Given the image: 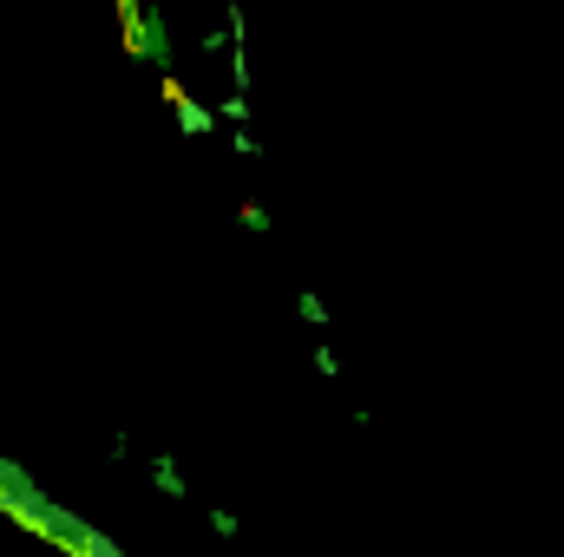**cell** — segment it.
<instances>
[{
    "instance_id": "1",
    "label": "cell",
    "mask_w": 564,
    "mask_h": 557,
    "mask_svg": "<svg viewBox=\"0 0 564 557\" xmlns=\"http://www.w3.org/2000/svg\"><path fill=\"white\" fill-rule=\"evenodd\" d=\"M0 518H13L20 532H33V538H53L59 551H86V557H119L112 538H99L93 525H79L66 505H53L46 492H33L26 485V472L0 452Z\"/></svg>"
},
{
    "instance_id": "2",
    "label": "cell",
    "mask_w": 564,
    "mask_h": 557,
    "mask_svg": "<svg viewBox=\"0 0 564 557\" xmlns=\"http://www.w3.org/2000/svg\"><path fill=\"white\" fill-rule=\"evenodd\" d=\"M112 20H119V46H126V59H144L158 40H151V26H144V0H112Z\"/></svg>"
}]
</instances>
